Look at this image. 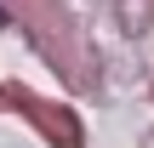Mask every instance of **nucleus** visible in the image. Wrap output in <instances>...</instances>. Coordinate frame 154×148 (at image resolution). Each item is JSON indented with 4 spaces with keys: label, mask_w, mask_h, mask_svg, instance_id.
<instances>
[{
    "label": "nucleus",
    "mask_w": 154,
    "mask_h": 148,
    "mask_svg": "<svg viewBox=\"0 0 154 148\" xmlns=\"http://www.w3.org/2000/svg\"><path fill=\"white\" fill-rule=\"evenodd\" d=\"M0 23H6V6H0Z\"/></svg>",
    "instance_id": "nucleus-1"
}]
</instances>
